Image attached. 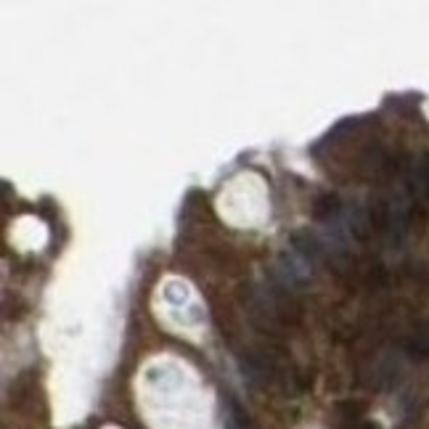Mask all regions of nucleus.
I'll return each mask as SVG.
<instances>
[{
  "label": "nucleus",
  "mask_w": 429,
  "mask_h": 429,
  "mask_svg": "<svg viewBox=\"0 0 429 429\" xmlns=\"http://www.w3.org/2000/svg\"><path fill=\"white\" fill-rule=\"evenodd\" d=\"M408 186L411 191L421 196V199H429V154L421 156L414 167V172H411V178H408Z\"/></svg>",
  "instance_id": "1"
},
{
  "label": "nucleus",
  "mask_w": 429,
  "mask_h": 429,
  "mask_svg": "<svg viewBox=\"0 0 429 429\" xmlns=\"http://www.w3.org/2000/svg\"><path fill=\"white\" fill-rule=\"evenodd\" d=\"M363 429H379L376 424H363Z\"/></svg>",
  "instance_id": "3"
},
{
  "label": "nucleus",
  "mask_w": 429,
  "mask_h": 429,
  "mask_svg": "<svg viewBox=\"0 0 429 429\" xmlns=\"http://www.w3.org/2000/svg\"><path fill=\"white\" fill-rule=\"evenodd\" d=\"M339 212H342V202L336 193H323V196H318V202L313 204V217L318 223H329Z\"/></svg>",
  "instance_id": "2"
}]
</instances>
